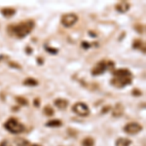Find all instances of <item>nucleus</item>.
Masks as SVG:
<instances>
[{"label":"nucleus","instance_id":"nucleus-17","mask_svg":"<svg viewBox=\"0 0 146 146\" xmlns=\"http://www.w3.org/2000/svg\"><path fill=\"white\" fill-rule=\"evenodd\" d=\"M95 141L92 137H86L82 141V146H94Z\"/></svg>","mask_w":146,"mask_h":146},{"label":"nucleus","instance_id":"nucleus-24","mask_svg":"<svg viewBox=\"0 0 146 146\" xmlns=\"http://www.w3.org/2000/svg\"><path fill=\"white\" fill-rule=\"evenodd\" d=\"M0 146H11V145L7 140H4V141H2V142L0 143Z\"/></svg>","mask_w":146,"mask_h":146},{"label":"nucleus","instance_id":"nucleus-15","mask_svg":"<svg viewBox=\"0 0 146 146\" xmlns=\"http://www.w3.org/2000/svg\"><path fill=\"white\" fill-rule=\"evenodd\" d=\"M23 84L25 85V86H28V87H35L38 85V81L35 80L34 78H27L23 82Z\"/></svg>","mask_w":146,"mask_h":146},{"label":"nucleus","instance_id":"nucleus-12","mask_svg":"<svg viewBox=\"0 0 146 146\" xmlns=\"http://www.w3.org/2000/svg\"><path fill=\"white\" fill-rule=\"evenodd\" d=\"M1 14L5 18H11L16 14V10L13 8H4L1 10Z\"/></svg>","mask_w":146,"mask_h":146},{"label":"nucleus","instance_id":"nucleus-1","mask_svg":"<svg viewBox=\"0 0 146 146\" xmlns=\"http://www.w3.org/2000/svg\"><path fill=\"white\" fill-rule=\"evenodd\" d=\"M34 27V22L28 20L27 22H23L17 25L11 27L12 33H14L19 38H23L30 33L32 28Z\"/></svg>","mask_w":146,"mask_h":146},{"label":"nucleus","instance_id":"nucleus-20","mask_svg":"<svg viewBox=\"0 0 146 146\" xmlns=\"http://www.w3.org/2000/svg\"><path fill=\"white\" fill-rule=\"evenodd\" d=\"M16 100H17L19 104H21V105H27L28 104V101L27 98H22V96H17V98H16Z\"/></svg>","mask_w":146,"mask_h":146},{"label":"nucleus","instance_id":"nucleus-27","mask_svg":"<svg viewBox=\"0 0 146 146\" xmlns=\"http://www.w3.org/2000/svg\"><path fill=\"white\" fill-rule=\"evenodd\" d=\"M34 104H35V106H38V105H39V100H38V98H36V100H34Z\"/></svg>","mask_w":146,"mask_h":146},{"label":"nucleus","instance_id":"nucleus-9","mask_svg":"<svg viewBox=\"0 0 146 146\" xmlns=\"http://www.w3.org/2000/svg\"><path fill=\"white\" fill-rule=\"evenodd\" d=\"M115 8H116V10L120 12V13H126L129 9V4L127 1H121L116 4Z\"/></svg>","mask_w":146,"mask_h":146},{"label":"nucleus","instance_id":"nucleus-2","mask_svg":"<svg viewBox=\"0 0 146 146\" xmlns=\"http://www.w3.org/2000/svg\"><path fill=\"white\" fill-rule=\"evenodd\" d=\"M4 127H5V129L7 131H10L12 133H14V135L20 133L25 131L23 125L21 124L20 122L17 121L15 118H10V119L7 120L5 122V124H4Z\"/></svg>","mask_w":146,"mask_h":146},{"label":"nucleus","instance_id":"nucleus-3","mask_svg":"<svg viewBox=\"0 0 146 146\" xmlns=\"http://www.w3.org/2000/svg\"><path fill=\"white\" fill-rule=\"evenodd\" d=\"M131 83V77L127 76H114V78L111 80V85L115 88H124L127 85Z\"/></svg>","mask_w":146,"mask_h":146},{"label":"nucleus","instance_id":"nucleus-23","mask_svg":"<svg viewBox=\"0 0 146 146\" xmlns=\"http://www.w3.org/2000/svg\"><path fill=\"white\" fill-rule=\"evenodd\" d=\"M9 65H10V66H12V67H15V68H20L21 69V66L19 64H17V63L16 62H10L9 63Z\"/></svg>","mask_w":146,"mask_h":146},{"label":"nucleus","instance_id":"nucleus-13","mask_svg":"<svg viewBox=\"0 0 146 146\" xmlns=\"http://www.w3.org/2000/svg\"><path fill=\"white\" fill-rule=\"evenodd\" d=\"M131 143V141L128 139V138H125V137H120L118 139L116 140L115 142V145L116 146H129Z\"/></svg>","mask_w":146,"mask_h":146},{"label":"nucleus","instance_id":"nucleus-19","mask_svg":"<svg viewBox=\"0 0 146 146\" xmlns=\"http://www.w3.org/2000/svg\"><path fill=\"white\" fill-rule=\"evenodd\" d=\"M16 144L18 146H31L29 141L27 139H23V138H18V139L16 140Z\"/></svg>","mask_w":146,"mask_h":146},{"label":"nucleus","instance_id":"nucleus-22","mask_svg":"<svg viewBox=\"0 0 146 146\" xmlns=\"http://www.w3.org/2000/svg\"><path fill=\"white\" fill-rule=\"evenodd\" d=\"M133 95L136 96H139L142 95V93H141L139 90H137V89H135V90L133 91Z\"/></svg>","mask_w":146,"mask_h":146},{"label":"nucleus","instance_id":"nucleus-5","mask_svg":"<svg viewBox=\"0 0 146 146\" xmlns=\"http://www.w3.org/2000/svg\"><path fill=\"white\" fill-rule=\"evenodd\" d=\"M78 21V17L74 13H68L62 16V23L64 27H71L74 25Z\"/></svg>","mask_w":146,"mask_h":146},{"label":"nucleus","instance_id":"nucleus-7","mask_svg":"<svg viewBox=\"0 0 146 146\" xmlns=\"http://www.w3.org/2000/svg\"><path fill=\"white\" fill-rule=\"evenodd\" d=\"M106 68H107V63L105 62H103V60H101V62L96 63V66L93 68L92 74H93L94 76L100 75V74H102V73H104V71L106 70Z\"/></svg>","mask_w":146,"mask_h":146},{"label":"nucleus","instance_id":"nucleus-10","mask_svg":"<svg viewBox=\"0 0 146 146\" xmlns=\"http://www.w3.org/2000/svg\"><path fill=\"white\" fill-rule=\"evenodd\" d=\"M54 102H55V105L58 109H65L68 106V100H63V98H56Z\"/></svg>","mask_w":146,"mask_h":146},{"label":"nucleus","instance_id":"nucleus-25","mask_svg":"<svg viewBox=\"0 0 146 146\" xmlns=\"http://www.w3.org/2000/svg\"><path fill=\"white\" fill-rule=\"evenodd\" d=\"M110 109H111V107H110V106H106V107L102 108V111H101V113H106V112L109 111Z\"/></svg>","mask_w":146,"mask_h":146},{"label":"nucleus","instance_id":"nucleus-4","mask_svg":"<svg viewBox=\"0 0 146 146\" xmlns=\"http://www.w3.org/2000/svg\"><path fill=\"white\" fill-rule=\"evenodd\" d=\"M72 110L75 114L79 115L82 117H86L90 114V109H89L88 105L85 104L84 102H77L73 105Z\"/></svg>","mask_w":146,"mask_h":146},{"label":"nucleus","instance_id":"nucleus-21","mask_svg":"<svg viewBox=\"0 0 146 146\" xmlns=\"http://www.w3.org/2000/svg\"><path fill=\"white\" fill-rule=\"evenodd\" d=\"M45 50L48 52V53H51L53 54V55H55V54L58 53V50L56 49H54V48H51V47H45Z\"/></svg>","mask_w":146,"mask_h":146},{"label":"nucleus","instance_id":"nucleus-6","mask_svg":"<svg viewBox=\"0 0 146 146\" xmlns=\"http://www.w3.org/2000/svg\"><path fill=\"white\" fill-rule=\"evenodd\" d=\"M142 129V126L139 125L138 123H129L128 125H126L124 128V131H126L129 135H135V133H139V131Z\"/></svg>","mask_w":146,"mask_h":146},{"label":"nucleus","instance_id":"nucleus-28","mask_svg":"<svg viewBox=\"0 0 146 146\" xmlns=\"http://www.w3.org/2000/svg\"><path fill=\"white\" fill-rule=\"evenodd\" d=\"M31 146H39V145H37V144H33V145H31Z\"/></svg>","mask_w":146,"mask_h":146},{"label":"nucleus","instance_id":"nucleus-11","mask_svg":"<svg viewBox=\"0 0 146 146\" xmlns=\"http://www.w3.org/2000/svg\"><path fill=\"white\" fill-rule=\"evenodd\" d=\"M113 76H127V77H131V73L128 69H118L113 71Z\"/></svg>","mask_w":146,"mask_h":146},{"label":"nucleus","instance_id":"nucleus-16","mask_svg":"<svg viewBox=\"0 0 146 146\" xmlns=\"http://www.w3.org/2000/svg\"><path fill=\"white\" fill-rule=\"evenodd\" d=\"M62 125V122L60 120H51V121L47 122L46 126L47 127H50V128H58Z\"/></svg>","mask_w":146,"mask_h":146},{"label":"nucleus","instance_id":"nucleus-18","mask_svg":"<svg viewBox=\"0 0 146 146\" xmlns=\"http://www.w3.org/2000/svg\"><path fill=\"white\" fill-rule=\"evenodd\" d=\"M43 112L46 116H49V117L54 115V109L50 106V105H46V106L43 108Z\"/></svg>","mask_w":146,"mask_h":146},{"label":"nucleus","instance_id":"nucleus-26","mask_svg":"<svg viewBox=\"0 0 146 146\" xmlns=\"http://www.w3.org/2000/svg\"><path fill=\"white\" fill-rule=\"evenodd\" d=\"M82 46L84 47V49H89V47H90V44L86 43V42H83V43H82Z\"/></svg>","mask_w":146,"mask_h":146},{"label":"nucleus","instance_id":"nucleus-14","mask_svg":"<svg viewBox=\"0 0 146 146\" xmlns=\"http://www.w3.org/2000/svg\"><path fill=\"white\" fill-rule=\"evenodd\" d=\"M133 49H139L140 51H143V53H145V49H144L145 45L139 39L135 40V42H133Z\"/></svg>","mask_w":146,"mask_h":146},{"label":"nucleus","instance_id":"nucleus-8","mask_svg":"<svg viewBox=\"0 0 146 146\" xmlns=\"http://www.w3.org/2000/svg\"><path fill=\"white\" fill-rule=\"evenodd\" d=\"M124 110L125 108L122 103H116V105L112 109V116L115 117V118H119V117H121L124 114Z\"/></svg>","mask_w":146,"mask_h":146}]
</instances>
